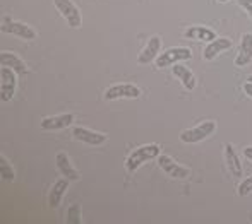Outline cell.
Instances as JSON below:
<instances>
[{
	"mask_svg": "<svg viewBox=\"0 0 252 224\" xmlns=\"http://www.w3.org/2000/svg\"><path fill=\"white\" fill-rule=\"evenodd\" d=\"M159 154H161V147H159L158 144H144V145H141V147L134 149L126 161L127 173H134L141 165H144V163L150 161V159L158 158Z\"/></svg>",
	"mask_w": 252,
	"mask_h": 224,
	"instance_id": "6da1fadb",
	"label": "cell"
},
{
	"mask_svg": "<svg viewBox=\"0 0 252 224\" xmlns=\"http://www.w3.org/2000/svg\"><path fill=\"white\" fill-rule=\"evenodd\" d=\"M190 58H192V52L189 48H186V46H172V48L165 50V52L156 56L155 67L156 69H165V67H170L173 63H179Z\"/></svg>",
	"mask_w": 252,
	"mask_h": 224,
	"instance_id": "7a4b0ae2",
	"label": "cell"
},
{
	"mask_svg": "<svg viewBox=\"0 0 252 224\" xmlns=\"http://www.w3.org/2000/svg\"><path fill=\"white\" fill-rule=\"evenodd\" d=\"M216 132V122L208 120V122H202L199 125L192 127V129H186L180 132V140L186 142V144H197V142L204 140L206 137L213 135Z\"/></svg>",
	"mask_w": 252,
	"mask_h": 224,
	"instance_id": "3957f363",
	"label": "cell"
},
{
	"mask_svg": "<svg viewBox=\"0 0 252 224\" xmlns=\"http://www.w3.org/2000/svg\"><path fill=\"white\" fill-rule=\"evenodd\" d=\"M53 5L57 7V10L62 14V17L67 21V24H69L72 29L81 28L83 17H81V10L77 9L76 3L70 2V0H53Z\"/></svg>",
	"mask_w": 252,
	"mask_h": 224,
	"instance_id": "277c9868",
	"label": "cell"
},
{
	"mask_svg": "<svg viewBox=\"0 0 252 224\" xmlns=\"http://www.w3.org/2000/svg\"><path fill=\"white\" fill-rule=\"evenodd\" d=\"M0 29H2L3 33L14 34V36L21 38V40L31 41L36 38V31H34L33 28L28 26V24H24V23H19V21L10 19V17H3L2 28H0Z\"/></svg>",
	"mask_w": 252,
	"mask_h": 224,
	"instance_id": "5b68a950",
	"label": "cell"
},
{
	"mask_svg": "<svg viewBox=\"0 0 252 224\" xmlns=\"http://www.w3.org/2000/svg\"><path fill=\"white\" fill-rule=\"evenodd\" d=\"M17 87V77L16 72L9 67H2L0 69V98L3 103L10 101L16 94Z\"/></svg>",
	"mask_w": 252,
	"mask_h": 224,
	"instance_id": "8992f818",
	"label": "cell"
},
{
	"mask_svg": "<svg viewBox=\"0 0 252 224\" xmlns=\"http://www.w3.org/2000/svg\"><path fill=\"white\" fill-rule=\"evenodd\" d=\"M158 165L170 178H175V180H186L190 176V169L186 168V166L179 165L175 163V159H172L170 156H165V154H159L158 156Z\"/></svg>",
	"mask_w": 252,
	"mask_h": 224,
	"instance_id": "52a82bcc",
	"label": "cell"
},
{
	"mask_svg": "<svg viewBox=\"0 0 252 224\" xmlns=\"http://www.w3.org/2000/svg\"><path fill=\"white\" fill-rule=\"evenodd\" d=\"M141 96V89L134 84H113L105 91L106 101H113V99L127 98V99H137Z\"/></svg>",
	"mask_w": 252,
	"mask_h": 224,
	"instance_id": "ba28073f",
	"label": "cell"
},
{
	"mask_svg": "<svg viewBox=\"0 0 252 224\" xmlns=\"http://www.w3.org/2000/svg\"><path fill=\"white\" fill-rule=\"evenodd\" d=\"M76 120V116L72 113H62V115H53L47 116L41 120V129L43 130H62L67 129L69 125H72V122Z\"/></svg>",
	"mask_w": 252,
	"mask_h": 224,
	"instance_id": "9c48e42d",
	"label": "cell"
},
{
	"mask_svg": "<svg viewBox=\"0 0 252 224\" xmlns=\"http://www.w3.org/2000/svg\"><path fill=\"white\" fill-rule=\"evenodd\" d=\"M159 50H161V38L151 36L150 40H148V45L144 46V50L139 53V56H137V62H139L141 65H146V63H150V62H155L156 56L159 55Z\"/></svg>",
	"mask_w": 252,
	"mask_h": 224,
	"instance_id": "30bf717a",
	"label": "cell"
},
{
	"mask_svg": "<svg viewBox=\"0 0 252 224\" xmlns=\"http://www.w3.org/2000/svg\"><path fill=\"white\" fill-rule=\"evenodd\" d=\"M72 135L77 139V140L84 142V144H88V145H101L106 142L105 134L94 132V130L84 129V127H76V129L72 130Z\"/></svg>",
	"mask_w": 252,
	"mask_h": 224,
	"instance_id": "8fae6325",
	"label": "cell"
},
{
	"mask_svg": "<svg viewBox=\"0 0 252 224\" xmlns=\"http://www.w3.org/2000/svg\"><path fill=\"white\" fill-rule=\"evenodd\" d=\"M0 65L12 69L17 76H24V74H28V67H26V63H24V60L19 58V56L12 52H2L0 53Z\"/></svg>",
	"mask_w": 252,
	"mask_h": 224,
	"instance_id": "7c38bea8",
	"label": "cell"
},
{
	"mask_svg": "<svg viewBox=\"0 0 252 224\" xmlns=\"http://www.w3.org/2000/svg\"><path fill=\"white\" fill-rule=\"evenodd\" d=\"M252 62V33L242 34V41H240L239 53L235 56V65L237 67H246Z\"/></svg>",
	"mask_w": 252,
	"mask_h": 224,
	"instance_id": "4fadbf2b",
	"label": "cell"
},
{
	"mask_svg": "<svg viewBox=\"0 0 252 224\" xmlns=\"http://www.w3.org/2000/svg\"><path fill=\"white\" fill-rule=\"evenodd\" d=\"M228 48H232V40H228V38H216V40L209 41L208 46L204 48L202 58L211 62V60L216 58V55H220V53L225 52V50H228Z\"/></svg>",
	"mask_w": 252,
	"mask_h": 224,
	"instance_id": "5bb4252c",
	"label": "cell"
},
{
	"mask_svg": "<svg viewBox=\"0 0 252 224\" xmlns=\"http://www.w3.org/2000/svg\"><path fill=\"white\" fill-rule=\"evenodd\" d=\"M172 72H173V76L182 83V86L186 87V89H189V91L196 89V76H194L189 67L182 65V63H173Z\"/></svg>",
	"mask_w": 252,
	"mask_h": 224,
	"instance_id": "9a60e30c",
	"label": "cell"
},
{
	"mask_svg": "<svg viewBox=\"0 0 252 224\" xmlns=\"http://www.w3.org/2000/svg\"><path fill=\"white\" fill-rule=\"evenodd\" d=\"M55 163H57V168H59V171L62 176H65V178L70 181L79 180V171L72 166V163H70L69 156H67L65 152H59V154L55 156Z\"/></svg>",
	"mask_w": 252,
	"mask_h": 224,
	"instance_id": "2e32d148",
	"label": "cell"
},
{
	"mask_svg": "<svg viewBox=\"0 0 252 224\" xmlns=\"http://www.w3.org/2000/svg\"><path fill=\"white\" fill-rule=\"evenodd\" d=\"M69 181L70 180H67L65 176H63V178L57 180L55 183L52 185L50 195H48V204H50L52 209H55V207H59V205H60L63 195H65V192H67V188H69Z\"/></svg>",
	"mask_w": 252,
	"mask_h": 224,
	"instance_id": "e0dca14e",
	"label": "cell"
},
{
	"mask_svg": "<svg viewBox=\"0 0 252 224\" xmlns=\"http://www.w3.org/2000/svg\"><path fill=\"white\" fill-rule=\"evenodd\" d=\"M184 36L187 38V40H196V41H213L216 40V33L213 29H209V28L206 26H192L189 28V29L184 33Z\"/></svg>",
	"mask_w": 252,
	"mask_h": 224,
	"instance_id": "ac0fdd59",
	"label": "cell"
},
{
	"mask_svg": "<svg viewBox=\"0 0 252 224\" xmlns=\"http://www.w3.org/2000/svg\"><path fill=\"white\" fill-rule=\"evenodd\" d=\"M225 161H226V166H228L230 173H232L235 178H240V176H242V173H244L242 163H240L235 149H233L230 144L225 145Z\"/></svg>",
	"mask_w": 252,
	"mask_h": 224,
	"instance_id": "d6986e66",
	"label": "cell"
},
{
	"mask_svg": "<svg viewBox=\"0 0 252 224\" xmlns=\"http://www.w3.org/2000/svg\"><path fill=\"white\" fill-rule=\"evenodd\" d=\"M0 176L5 181H14V178H16L14 168L10 166V163L7 161V158L3 154H0Z\"/></svg>",
	"mask_w": 252,
	"mask_h": 224,
	"instance_id": "ffe728a7",
	"label": "cell"
},
{
	"mask_svg": "<svg viewBox=\"0 0 252 224\" xmlns=\"http://www.w3.org/2000/svg\"><path fill=\"white\" fill-rule=\"evenodd\" d=\"M67 224H81V207L77 204L70 205L67 211Z\"/></svg>",
	"mask_w": 252,
	"mask_h": 224,
	"instance_id": "44dd1931",
	"label": "cell"
},
{
	"mask_svg": "<svg viewBox=\"0 0 252 224\" xmlns=\"http://www.w3.org/2000/svg\"><path fill=\"white\" fill-rule=\"evenodd\" d=\"M249 194H252V176H247V178L239 185L240 197H246V195H249Z\"/></svg>",
	"mask_w": 252,
	"mask_h": 224,
	"instance_id": "7402d4cb",
	"label": "cell"
},
{
	"mask_svg": "<svg viewBox=\"0 0 252 224\" xmlns=\"http://www.w3.org/2000/svg\"><path fill=\"white\" fill-rule=\"evenodd\" d=\"M237 3H239V5L246 10L247 16L252 19V0H237Z\"/></svg>",
	"mask_w": 252,
	"mask_h": 224,
	"instance_id": "603a6c76",
	"label": "cell"
},
{
	"mask_svg": "<svg viewBox=\"0 0 252 224\" xmlns=\"http://www.w3.org/2000/svg\"><path fill=\"white\" fill-rule=\"evenodd\" d=\"M244 91H246V94L249 96V98H252V83L247 81V83L244 84Z\"/></svg>",
	"mask_w": 252,
	"mask_h": 224,
	"instance_id": "cb8c5ba5",
	"label": "cell"
},
{
	"mask_svg": "<svg viewBox=\"0 0 252 224\" xmlns=\"http://www.w3.org/2000/svg\"><path fill=\"white\" fill-rule=\"evenodd\" d=\"M244 156H246L249 161H252V147H246V149H244Z\"/></svg>",
	"mask_w": 252,
	"mask_h": 224,
	"instance_id": "d4e9b609",
	"label": "cell"
},
{
	"mask_svg": "<svg viewBox=\"0 0 252 224\" xmlns=\"http://www.w3.org/2000/svg\"><path fill=\"white\" fill-rule=\"evenodd\" d=\"M218 2H220V3H226L228 0H218Z\"/></svg>",
	"mask_w": 252,
	"mask_h": 224,
	"instance_id": "484cf974",
	"label": "cell"
},
{
	"mask_svg": "<svg viewBox=\"0 0 252 224\" xmlns=\"http://www.w3.org/2000/svg\"><path fill=\"white\" fill-rule=\"evenodd\" d=\"M247 81H249V83H252V76H249V77H247Z\"/></svg>",
	"mask_w": 252,
	"mask_h": 224,
	"instance_id": "4316f807",
	"label": "cell"
}]
</instances>
